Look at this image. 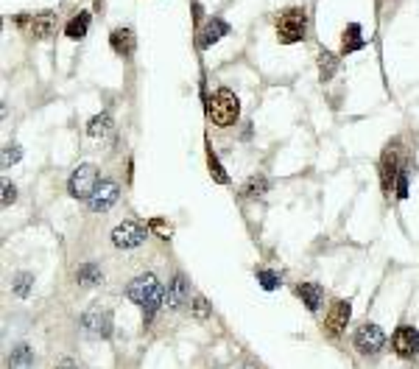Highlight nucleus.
<instances>
[{
	"mask_svg": "<svg viewBox=\"0 0 419 369\" xmlns=\"http://www.w3.org/2000/svg\"><path fill=\"white\" fill-rule=\"evenodd\" d=\"M400 154H403V146H400V140H392L386 149H383V154H380V190H383V196L386 199H392L394 196V187H397V177H400Z\"/></svg>",
	"mask_w": 419,
	"mask_h": 369,
	"instance_id": "nucleus-5",
	"label": "nucleus"
},
{
	"mask_svg": "<svg viewBox=\"0 0 419 369\" xmlns=\"http://www.w3.org/2000/svg\"><path fill=\"white\" fill-rule=\"evenodd\" d=\"M408 184H411V174L403 168V171H400V177H397V187H394V196H397L400 201H406V199H408Z\"/></svg>",
	"mask_w": 419,
	"mask_h": 369,
	"instance_id": "nucleus-29",
	"label": "nucleus"
},
{
	"mask_svg": "<svg viewBox=\"0 0 419 369\" xmlns=\"http://www.w3.org/2000/svg\"><path fill=\"white\" fill-rule=\"evenodd\" d=\"M118 199H121V184L115 180H101V184L95 187V193L90 196L87 204H90L92 213H107L118 204Z\"/></svg>",
	"mask_w": 419,
	"mask_h": 369,
	"instance_id": "nucleus-12",
	"label": "nucleus"
},
{
	"mask_svg": "<svg viewBox=\"0 0 419 369\" xmlns=\"http://www.w3.org/2000/svg\"><path fill=\"white\" fill-rule=\"evenodd\" d=\"M366 42H364V34H361V25L358 22H350L347 28H344V34H341V53L347 56V53H355V51H361Z\"/></svg>",
	"mask_w": 419,
	"mask_h": 369,
	"instance_id": "nucleus-19",
	"label": "nucleus"
},
{
	"mask_svg": "<svg viewBox=\"0 0 419 369\" xmlns=\"http://www.w3.org/2000/svg\"><path fill=\"white\" fill-rule=\"evenodd\" d=\"M165 302H168L171 311H182L191 302V283H188V277L182 271L174 274V280H171V286L165 291Z\"/></svg>",
	"mask_w": 419,
	"mask_h": 369,
	"instance_id": "nucleus-13",
	"label": "nucleus"
},
{
	"mask_svg": "<svg viewBox=\"0 0 419 369\" xmlns=\"http://www.w3.org/2000/svg\"><path fill=\"white\" fill-rule=\"evenodd\" d=\"M126 297L135 305H140V311H143V328H151V322H154V316H157V311H160V305L165 300V288H163V283L157 280L154 271H146V274H137L126 286Z\"/></svg>",
	"mask_w": 419,
	"mask_h": 369,
	"instance_id": "nucleus-1",
	"label": "nucleus"
},
{
	"mask_svg": "<svg viewBox=\"0 0 419 369\" xmlns=\"http://www.w3.org/2000/svg\"><path fill=\"white\" fill-rule=\"evenodd\" d=\"M98 184H101V171H98L95 166L84 163V166H78V168L70 174L67 190H70L73 199H78V201H90V196L95 193Z\"/></svg>",
	"mask_w": 419,
	"mask_h": 369,
	"instance_id": "nucleus-6",
	"label": "nucleus"
},
{
	"mask_svg": "<svg viewBox=\"0 0 419 369\" xmlns=\"http://www.w3.org/2000/svg\"><path fill=\"white\" fill-rule=\"evenodd\" d=\"M274 31H277V39L282 45H296L308 36V14L305 8L299 6H291V8H282L277 17H274Z\"/></svg>",
	"mask_w": 419,
	"mask_h": 369,
	"instance_id": "nucleus-3",
	"label": "nucleus"
},
{
	"mask_svg": "<svg viewBox=\"0 0 419 369\" xmlns=\"http://www.w3.org/2000/svg\"><path fill=\"white\" fill-rule=\"evenodd\" d=\"M392 350L403 361H414L419 356V330L414 325H400L392 333Z\"/></svg>",
	"mask_w": 419,
	"mask_h": 369,
	"instance_id": "nucleus-8",
	"label": "nucleus"
},
{
	"mask_svg": "<svg viewBox=\"0 0 419 369\" xmlns=\"http://www.w3.org/2000/svg\"><path fill=\"white\" fill-rule=\"evenodd\" d=\"M352 347L358 350V356L364 358H378L386 347V333L380 325L375 322H361L355 330H352Z\"/></svg>",
	"mask_w": 419,
	"mask_h": 369,
	"instance_id": "nucleus-4",
	"label": "nucleus"
},
{
	"mask_svg": "<svg viewBox=\"0 0 419 369\" xmlns=\"http://www.w3.org/2000/svg\"><path fill=\"white\" fill-rule=\"evenodd\" d=\"M207 118L221 129L238 123V118H240V98L229 87L212 90L207 95Z\"/></svg>",
	"mask_w": 419,
	"mask_h": 369,
	"instance_id": "nucleus-2",
	"label": "nucleus"
},
{
	"mask_svg": "<svg viewBox=\"0 0 419 369\" xmlns=\"http://www.w3.org/2000/svg\"><path fill=\"white\" fill-rule=\"evenodd\" d=\"M90 20H92V14H90L87 8L76 11V14L67 20V25H64V36L73 39V42L84 39V36H87V28H90Z\"/></svg>",
	"mask_w": 419,
	"mask_h": 369,
	"instance_id": "nucleus-18",
	"label": "nucleus"
},
{
	"mask_svg": "<svg viewBox=\"0 0 419 369\" xmlns=\"http://www.w3.org/2000/svg\"><path fill=\"white\" fill-rule=\"evenodd\" d=\"M294 297H296L310 314H319L324 291H322V286H316V283H296V286H294Z\"/></svg>",
	"mask_w": 419,
	"mask_h": 369,
	"instance_id": "nucleus-14",
	"label": "nucleus"
},
{
	"mask_svg": "<svg viewBox=\"0 0 419 369\" xmlns=\"http://www.w3.org/2000/svg\"><path fill=\"white\" fill-rule=\"evenodd\" d=\"M229 34V25L221 20V17H212V20H207V25L199 31V48L202 51H207V48H212L221 36H226Z\"/></svg>",
	"mask_w": 419,
	"mask_h": 369,
	"instance_id": "nucleus-15",
	"label": "nucleus"
},
{
	"mask_svg": "<svg viewBox=\"0 0 419 369\" xmlns=\"http://www.w3.org/2000/svg\"><path fill=\"white\" fill-rule=\"evenodd\" d=\"M14 20H17V25L25 28L34 39H45V36H50L53 28H56V11H39V14H31V17L20 14V17H14Z\"/></svg>",
	"mask_w": 419,
	"mask_h": 369,
	"instance_id": "nucleus-11",
	"label": "nucleus"
},
{
	"mask_svg": "<svg viewBox=\"0 0 419 369\" xmlns=\"http://www.w3.org/2000/svg\"><path fill=\"white\" fill-rule=\"evenodd\" d=\"M31 288H34V274H31V271H17V274L11 277V291H14L17 297H28Z\"/></svg>",
	"mask_w": 419,
	"mask_h": 369,
	"instance_id": "nucleus-24",
	"label": "nucleus"
},
{
	"mask_svg": "<svg viewBox=\"0 0 419 369\" xmlns=\"http://www.w3.org/2000/svg\"><path fill=\"white\" fill-rule=\"evenodd\" d=\"M149 229H154V232H157L163 241H168V238L174 235V227H171L165 218H151V221H149Z\"/></svg>",
	"mask_w": 419,
	"mask_h": 369,
	"instance_id": "nucleus-28",
	"label": "nucleus"
},
{
	"mask_svg": "<svg viewBox=\"0 0 419 369\" xmlns=\"http://www.w3.org/2000/svg\"><path fill=\"white\" fill-rule=\"evenodd\" d=\"M207 168H210V174H212V180L218 184L229 182V177H226V171H224V166H221V160H218V154H215L212 149L207 152Z\"/></svg>",
	"mask_w": 419,
	"mask_h": 369,
	"instance_id": "nucleus-27",
	"label": "nucleus"
},
{
	"mask_svg": "<svg viewBox=\"0 0 419 369\" xmlns=\"http://www.w3.org/2000/svg\"><path fill=\"white\" fill-rule=\"evenodd\" d=\"M81 330L92 339H109L112 336V314L101 305H92L84 316H81Z\"/></svg>",
	"mask_w": 419,
	"mask_h": 369,
	"instance_id": "nucleus-10",
	"label": "nucleus"
},
{
	"mask_svg": "<svg viewBox=\"0 0 419 369\" xmlns=\"http://www.w3.org/2000/svg\"><path fill=\"white\" fill-rule=\"evenodd\" d=\"M20 157H22V149H20V146H6V149H3V168L20 163Z\"/></svg>",
	"mask_w": 419,
	"mask_h": 369,
	"instance_id": "nucleus-30",
	"label": "nucleus"
},
{
	"mask_svg": "<svg viewBox=\"0 0 419 369\" xmlns=\"http://www.w3.org/2000/svg\"><path fill=\"white\" fill-rule=\"evenodd\" d=\"M146 235H149V227L129 218V221H121V224L112 229V243H115L118 249H137V246H143Z\"/></svg>",
	"mask_w": 419,
	"mask_h": 369,
	"instance_id": "nucleus-7",
	"label": "nucleus"
},
{
	"mask_svg": "<svg viewBox=\"0 0 419 369\" xmlns=\"http://www.w3.org/2000/svg\"><path fill=\"white\" fill-rule=\"evenodd\" d=\"M210 314H212V305L207 302V297L193 294V300H191V316L199 319V322H205V319H210Z\"/></svg>",
	"mask_w": 419,
	"mask_h": 369,
	"instance_id": "nucleus-25",
	"label": "nucleus"
},
{
	"mask_svg": "<svg viewBox=\"0 0 419 369\" xmlns=\"http://www.w3.org/2000/svg\"><path fill=\"white\" fill-rule=\"evenodd\" d=\"M53 369H78V364H76L73 358H67V356H64V358H59V361H56V367Z\"/></svg>",
	"mask_w": 419,
	"mask_h": 369,
	"instance_id": "nucleus-32",
	"label": "nucleus"
},
{
	"mask_svg": "<svg viewBox=\"0 0 419 369\" xmlns=\"http://www.w3.org/2000/svg\"><path fill=\"white\" fill-rule=\"evenodd\" d=\"M254 277H257V283L263 286V291H277V288H280V274L271 271V269H257Z\"/></svg>",
	"mask_w": 419,
	"mask_h": 369,
	"instance_id": "nucleus-26",
	"label": "nucleus"
},
{
	"mask_svg": "<svg viewBox=\"0 0 419 369\" xmlns=\"http://www.w3.org/2000/svg\"><path fill=\"white\" fill-rule=\"evenodd\" d=\"M240 369H257V367H254V364H243Z\"/></svg>",
	"mask_w": 419,
	"mask_h": 369,
	"instance_id": "nucleus-33",
	"label": "nucleus"
},
{
	"mask_svg": "<svg viewBox=\"0 0 419 369\" xmlns=\"http://www.w3.org/2000/svg\"><path fill=\"white\" fill-rule=\"evenodd\" d=\"M336 70H338V56H336L333 51L322 48V51H319V79H322V81H330V79L336 76Z\"/></svg>",
	"mask_w": 419,
	"mask_h": 369,
	"instance_id": "nucleus-22",
	"label": "nucleus"
},
{
	"mask_svg": "<svg viewBox=\"0 0 419 369\" xmlns=\"http://www.w3.org/2000/svg\"><path fill=\"white\" fill-rule=\"evenodd\" d=\"M109 45H112V51H115L118 56L129 59V56L135 53V31H132V28H115V31L109 34Z\"/></svg>",
	"mask_w": 419,
	"mask_h": 369,
	"instance_id": "nucleus-17",
	"label": "nucleus"
},
{
	"mask_svg": "<svg viewBox=\"0 0 419 369\" xmlns=\"http://www.w3.org/2000/svg\"><path fill=\"white\" fill-rule=\"evenodd\" d=\"M350 316H352L350 300H333L330 308H327V314H324V333H327L330 339H338V336L347 330Z\"/></svg>",
	"mask_w": 419,
	"mask_h": 369,
	"instance_id": "nucleus-9",
	"label": "nucleus"
},
{
	"mask_svg": "<svg viewBox=\"0 0 419 369\" xmlns=\"http://www.w3.org/2000/svg\"><path fill=\"white\" fill-rule=\"evenodd\" d=\"M17 201V187L11 182H3V207H11Z\"/></svg>",
	"mask_w": 419,
	"mask_h": 369,
	"instance_id": "nucleus-31",
	"label": "nucleus"
},
{
	"mask_svg": "<svg viewBox=\"0 0 419 369\" xmlns=\"http://www.w3.org/2000/svg\"><path fill=\"white\" fill-rule=\"evenodd\" d=\"M266 190H268V180L257 174V177H249V180L243 182V187H240V199H260Z\"/></svg>",
	"mask_w": 419,
	"mask_h": 369,
	"instance_id": "nucleus-23",
	"label": "nucleus"
},
{
	"mask_svg": "<svg viewBox=\"0 0 419 369\" xmlns=\"http://www.w3.org/2000/svg\"><path fill=\"white\" fill-rule=\"evenodd\" d=\"M34 364H36V353L28 344H17L6 356V369H34Z\"/></svg>",
	"mask_w": 419,
	"mask_h": 369,
	"instance_id": "nucleus-16",
	"label": "nucleus"
},
{
	"mask_svg": "<svg viewBox=\"0 0 419 369\" xmlns=\"http://www.w3.org/2000/svg\"><path fill=\"white\" fill-rule=\"evenodd\" d=\"M112 126H115L112 115H109V112H101V115L90 118V123H87V135H90L92 140H101V137H109V135H112Z\"/></svg>",
	"mask_w": 419,
	"mask_h": 369,
	"instance_id": "nucleus-20",
	"label": "nucleus"
},
{
	"mask_svg": "<svg viewBox=\"0 0 419 369\" xmlns=\"http://www.w3.org/2000/svg\"><path fill=\"white\" fill-rule=\"evenodd\" d=\"M76 283H78L81 288H95V286L104 283V271H101L95 263H84V266H78V271H76Z\"/></svg>",
	"mask_w": 419,
	"mask_h": 369,
	"instance_id": "nucleus-21",
	"label": "nucleus"
}]
</instances>
